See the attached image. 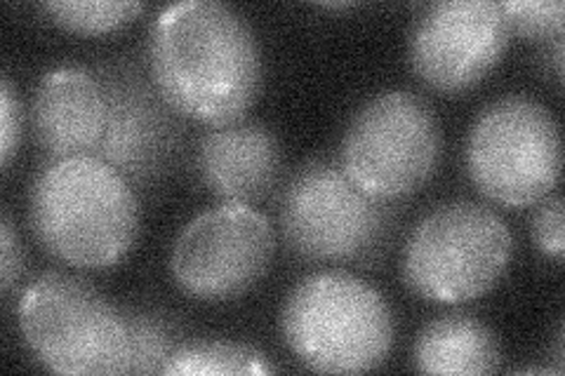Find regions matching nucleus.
Segmentation results:
<instances>
[{"label": "nucleus", "instance_id": "16", "mask_svg": "<svg viewBox=\"0 0 565 376\" xmlns=\"http://www.w3.org/2000/svg\"><path fill=\"white\" fill-rule=\"evenodd\" d=\"M130 336V374H163L172 353L182 346L174 322L156 311H126Z\"/></svg>", "mask_w": 565, "mask_h": 376}, {"label": "nucleus", "instance_id": "6", "mask_svg": "<svg viewBox=\"0 0 565 376\" xmlns=\"http://www.w3.org/2000/svg\"><path fill=\"white\" fill-rule=\"evenodd\" d=\"M465 160L473 186L488 201L511 210L537 205L561 179L558 122L535 99L502 97L476 118Z\"/></svg>", "mask_w": 565, "mask_h": 376}, {"label": "nucleus", "instance_id": "22", "mask_svg": "<svg viewBox=\"0 0 565 376\" xmlns=\"http://www.w3.org/2000/svg\"><path fill=\"white\" fill-rule=\"evenodd\" d=\"M554 64H556V78L563 80V33L554 39Z\"/></svg>", "mask_w": 565, "mask_h": 376}, {"label": "nucleus", "instance_id": "1", "mask_svg": "<svg viewBox=\"0 0 565 376\" xmlns=\"http://www.w3.org/2000/svg\"><path fill=\"white\" fill-rule=\"evenodd\" d=\"M149 68L177 114L210 128L243 120L262 87V55L250 24L217 0H189L158 14Z\"/></svg>", "mask_w": 565, "mask_h": 376}, {"label": "nucleus", "instance_id": "5", "mask_svg": "<svg viewBox=\"0 0 565 376\" xmlns=\"http://www.w3.org/2000/svg\"><path fill=\"white\" fill-rule=\"evenodd\" d=\"M514 238L498 212L469 201L431 210L403 253V278L427 301L467 303L502 280Z\"/></svg>", "mask_w": 565, "mask_h": 376}, {"label": "nucleus", "instance_id": "2", "mask_svg": "<svg viewBox=\"0 0 565 376\" xmlns=\"http://www.w3.org/2000/svg\"><path fill=\"white\" fill-rule=\"evenodd\" d=\"M35 238L76 268L104 271L128 257L139 236L132 184L97 155L50 160L29 195Z\"/></svg>", "mask_w": 565, "mask_h": 376}, {"label": "nucleus", "instance_id": "7", "mask_svg": "<svg viewBox=\"0 0 565 376\" xmlns=\"http://www.w3.org/2000/svg\"><path fill=\"white\" fill-rule=\"evenodd\" d=\"M444 132L427 99L386 89L353 116L342 141V170L370 198L392 203L436 174Z\"/></svg>", "mask_w": 565, "mask_h": 376}, {"label": "nucleus", "instance_id": "17", "mask_svg": "<svg viewBox=\"0 0 565 376\" xmlns=\"http://www.w3.org/2000/svg\"><path fill=\"white\" fill-rule=\"evenodd\" d=\"M43 10L50 20L71 33L99 35L135 22L145 12L141 3H102V0H55Z\"/></svg>", "mask_w": 565, "mask_h": 376}, {"label": "nucleus", "instance_id": "21", "mask_svg": "<svg viewBox=\"0 0 565 376\" xmlns=\"http://www.w3.org/2000/svg\"><path fill=\"white\" fill-rule=\"evenodd\" d=\"M24 259H22V247L20 238H17L14 226L6 214L3 222H0V288L8 294L17 280L22 276Z\"/></svg>", "mask_w": 565, "mask_h": 376}, {"label": "nucleus", "instance_id": "13", "mask_svg": "<svg viewBox=\"0 0 565 376\" xmlns=\"http://www.w3.org/2000/svg\"><path fill=\"white\" fill-rule=\"evenodd\" d=\"M196 172L203 186L224 203L253 205L276 189L282 151L269 128L243 118L201 137Z\"/></svg>", "mask_w": 565, "mask_h": 376}, {"label": "nucleus", "instance_id": "15", "mask_svg": "<svg viewBox=\"0 0 565 376\" xmlns=\"http://www.w3.org/2000/svg\"><path fill=\"white\" fill-rule=\"evenodd\" d=\"M274 372L267 355L238 342H184L163 369L166 376H264Z\"/></svg>", "mask_w": 565, "mask_h": 376}, {"label": "nucleus", "instance_id": "19", "mask_svg": "<svg viewBox=\"0 0 565 376\" xmlns=\"http://www.w3.org/2000/svg\"><path fill=\"white\" fill-rule=\"evenodd\" d=\"M533 238L544 257L556 261L565 253V207L561 195H546L533 217Z\"/></svg>", "mask_w": 565, "mask_h": 376}, {"label": "nucleus", "instance_id": "11", "mask_svg": "<svg viewBox=\"0 0 565 376\" xmlns=\"http://www.w3.org/2000/svg\"><path fill=\"white\" fill-rule=\"evenodd\" d=\"M95 76L109 106L106 132L95 155L130 184H153L170 170L180 149V114L135 66H106Z\"/></svg>", "mask_w": 565, "mask_h": 376}, {"label": "nucleus", "instance_id": "14", "mask_svg": "<svg viewBox=\"0 0 565 376\" xmlns=\"http://www.w3.org/2000/svg\"><path fill=\"white\" fill-rule=\"evenodd\" d=\"M413 365L422 374L486 376L500 372L502 348L483 320L471 313H448L419 332Z\"/></svg>", "mask_w": 565, "mask_h": 376}, {"label": "nucleus", "instance_id": "3", "mask_svg": "<svg viewBox=\"0 0 565 376\" xmlns=\"http://www.w3.org/2000/svg\"><path fill=\"white\" fill-rule=\"evenodd\" d=\"M280 332L311 372L363 374L377 369L394 346L386 299L347 271L299 280L280 311Z\"/></svg>", "mask_w": 565, "mask_h": 376}, {"label": "nucleus", "instance_id": "4", "mask_svg": "<svg viewBox=\"0 0 565 376\" xmlns=\"http://www.w3.org/2000/svg\"><path fill=\"white\" fill-rule=\"evenodd\" d=\"M17 315L29 351L45 369L64 376L130 374L126 313L85 278L43 273L24 290Z\"/></svg>", "mask_w": 565, "mask_h": 376}, {"label": "nucleus", "instance_id": "10", "mask_svg": "<svg viewBox=\"0 0 565 376\" xmlns=\"http://www.w3.org/2000/svg\"><path fill=\"white\" fill-rule=\"evenodd\" d=\"M509 39L502 3L444 0L419 12L411 33V64L427 87L459 95L500 64Z\"/></svg>", "mask_w": 565, "mask_h": 376}, {"label": "nucleus", "instance_id": "8", "mask_svg": "<svg viewBox=\"0 0 565 376\" xmlns=\"http://www.w3.org/2000/svg\"><path fill=\"white\" fill-rule=\"evenodd\" d=\"M282 238L311 261H373L392 230L394 214L351 182L342 165L311 160L280 195Z\"/></svg>", "mask_w": 565, "mask_h": 376}, {"label": "nucleus", "instance_id": "20", "mask_svg": "<svg viewBox=\"0 0 565 376\" xmlns=\"http://www.w3.org/2000/svg\"><path fill=\"white\" fill-rule=\"evenodd\" d=\"M22 106L14 95V87L8 78L0 85V163L8 168L20 147L22 135Z\"/></svg>", "mask_w": 565, "mask_h": 376}, {"label": "nucleus", "instance_id": "9", "mask_svg": "<svg viewBox=\"0 0 565 376\" xmlns=\"http://www.w3.org/2000/svg\"><path fill=\"white\" fill-rule=\"evenodd\" d=\"M276 255L269 219L250 205L224 203L189 222L172 247V278L186 297L228 301L253 290Z\"/></svg>", "mask_w": 565, "mask_h": 376}, {"label": "nucleus", "instance_id": "18", "mask_svg": "<svg viewBox=\"0 0 565 376\" xmlns=\"http://www.w3.org/2000/svg\"><path fill=\"white\" fill-rule=\"evenodd\" d=\"M511 35L527 41H550L563 33L565 6L561 0H509L502 3Z\"/></svg>", "mask_w": 565, "mask_h": 376}, {"label": "nucleus", "instance_id": "12", "mask_svg": "<svg viewBox=\"0 0 565 376\" xmlns=\"http://www.w3.org/2000/svg\"><path fill=\"white\" fill-rule=\"evenodd\" d=\"M109 106L99 78L81 66L52 68L31 101L33 137L50 160L95 155Z\"/></svg>", "mask_w": 565, "mask_h": 376}]
</instances>
